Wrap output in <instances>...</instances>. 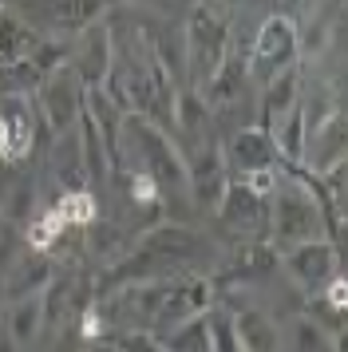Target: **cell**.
Returning a JSON list of instances; mask_svg holds the SVG:
<instances>
[{
	"instance_id": "obj_4",
	"label": "cell",
	"mask_w": 348,
	"mask_h": 352,
	"mask_svg": "<svg viewBox=\"0 0 348 352\" xmlns=\"http://www.w3.org/2000/svg\"><path fill=\"white\" fill-rule=\"evenodd\" d=\"M115 0H28V4H8L12 12L28 20L44 40H72L87 24L103 20Z\"/></svg>"
},
{
	"instance_id": "obj_2",
	"label": "cell",
	"mask_w": 348,
	"mask_h": 352,
	"mask_svg": "<svg viewBox=\"0 0 348 352\" xmlns=\"http://www.w3.org/2000/svg\"><path fill=\"white\" fill-rule=\"evenodd\" d=\"M273 198H269V238L277 245H293V241L309 238H329V222H325V206L316 190L309 186V178L301 175V182L281 178L273 182Z\"/></svg>"
},
{
	"instance_id": "obj_17",
	"label": "cell",
	"mask_w": 348,
	"mask_h": 352,
	"mask_svg": "<svg viewBox=\"0 0 348 352\" xmlns=\"http://www.w3.org/2000/svg\"><path fill=\"white\" fill-rule=\"evenodd\" d=\"M234 333H237V344L241 349H277L281 344L277 324L261 309H241V313H234Z\"/></svg>"
},
{
	"instance_id": "obj_22",
	"label": "cell",
	"mask_w": 348,
	"mask_h": 352,
	"mask_svg": "<svg viewBox=\"0 0 348 352\" xmlns=\"http://www.w3.org/2000/svg\"><path fill=\"white\" fill-rule=\"evenodd\" d=\"M32 210H36V182H16L12 190H8V202H4V218L8 222H28L32 218Z\"/></svg>"
},
{
	"instance_id": "obj_15",
	"label": "cell",
	"mask_w": 348,
	"mask_h": 352,
	"mask_svg": "<svg viewBox=\"0 0 348 352\" xmlns=\"http://www.w3.org/2000/svg\"><path fill=\"white\" fill-rule=\"evenodd\" d=\"M56 277V261L44 250H28V254H16L8 273H4V293L20 297V293H40Z\"/></svg>"
},
{
	"instance_id": "obj_13",
	"label": "cell",
	"mask_w": 348,
	"mask_h": 352,
	"mask_svg": "<svg viewBox=\"0 0 348 352\" xmlns=\"http://www.w3.org/2000/svg\"><path fill=\"white\" fill-rule=\"evenodd\" d=\"M214 305V285L202 281V277H186V281H166V293H162V305H158V324H178V320L194 317V313H206Z\"/></svg>"
},
{
	"instance_id": "obj_16",
	"label": "cell",
	"mask_w": 348,
	"mask_h": 352,
	"mask_svg": "<svg viewBox=\"0 0 348 352\" xmlns=\"http://www.w3.org/2000/svg\"><path fill=\"white\" fill-rule=\"evenodd\" d=\"M297 96H301L297 67H285V72H277L273 80H265V96H261V123H257V127H269L277 115H285L293 103H297Z\"/></svg>"
},
{
	"instance_id": "obj_1",
	"label": "cell",
	"mask_w": 348,
	"mask_h": 352,
	"mask_svg": "<svg viewBox=\"0 0 348 352\" xmlns=\"http://www.w3.org/2000/svg\"><path fill=\"white\" fill-rule=\"evenodd\" d=\"M119 146H127L139 159V170L151 175V182L158 186V198L186 190V159L174 146L171 135L162 127H155V119H146L139 111H127L123 115V143Z\"/></svg>"
},
{
	"instance_id": "obj_20",
	"label": "cell",
	"mask_w": 348,
	"mask_h": 352,
	"mask_svg": "<svg viewBox=\"0 0 348 352\" xmlns=\"http://www.w3.org/2000/svg\"><path fill=\"white\" fill-rule=\"evenodd\" d=\"M293 349H336V336L329 333V329H320L313 317H297L293 320Z\"/></svg>"
},
{
	"instance_id": "obj_23",
	"label": "cell",
	"mask_w": 348,
	"mask_h": 352,
	"mask_svg": "<svg viewBox=\"0 0 348 352\" xmlns=\"http://www.w3.org/2000/svg\"><path fill=\"white\" fill-rule=\"evenodd\" d=\"M4 301H8V293H4V277H0V309H4Z\"/></svg>"
},
{
	"instance_id": "obj_19",
	"label": "cell",
	"mask_w": 348,
	"mask_h": 352,
	"mask_svg": "<svg viewBox=\"0 0 348 352\" xmlns=\"http://www.w3.org/2000/svg\"><path fill=\"white\" fill-rule=\"evenodd\" d=\"M158 349H198L210 352V324H206V313H194V317L171 324L166 333H158Z\"/></svg>"
},
{
	"instance_id": "obj_6",
	"label": "cell",
	"mask_w": 348,
	"mask_h": 352,
	"mask_svg": "<svg viewBox=\"0 0 348 352\" xmlns=\"http://www.w3.org/2000/svg\"><path fill=\"white\" fill-rule=\"evenodd\" d=\"M44 119L28 91H0V162H24L40 143Z\"/></svg>"
},
{
	"instance_id": "obj_21",
	"label": "cell",
	"mask_w": 348,
	"mask_h": 352,
	"mask_svg": "<svg viewBox=\"0 0 348 352\" xmlns=\"http://www.w3.org/2000/svg\"><path fill=\"white\" fill-rule=\"evenodd\" d=\"M206 324H210V349H230L237 352V333H234V313L226 309H206Z\"/></svg>"
},
{
	"instance_id": "obj_24",
	"label": "cell",
	"mask_w": 348,
	"mask_h": 352,
	"mask_svg": "<svg viewBox=\"0 0 348 352\" xmlns=\"http://www.w3.org/2000/svg\"><path fill=\"white\" fill-rule=\"evenodd\" d=\"M226 4H234V8H237V4H246V0H226Z\"/></svg>"
},
{
	"instance_id": "obj_18",
	"label": "cell",
	"mask_w": 348,
	"mask_h": 352,
	"mask_svg": "<svg viewBox=\"0 0 348 352\" xmlns=\"http://www.w3.org/2000/svg\"><path fill=\"white\" fill-rule=\"evenodd\" d=\"M210 123V103L202 99L198 87H186V91H174V107H171V127H182L190 139H198Z\"/></svg>"
},
{
	"instance_id": "obj_8",
	"label": "cell",
	"mask_w": 348,
	"mask_h": 352,
	"mask_svg": "<svg viewBox=\"0 0 348 352\" xmlns=\"http://www.w3.org/2000/svg\"><path fill=\"white\" fill-rule=\"evenodd\" d=\"M285 273L297 281L305 293H320L332 277L340 273V250L332 238H309L285 245Z\"/></svg>"
},
{
	"instance_id": "obj_5",
	"label": "cell",
	"mask_w": 348,
	"mask_h": 352,
	"mask_svg": "<svg viewBox=\"0 0 348 352\" xmlns=\"http://www.w3.org/2000/svg\"><path fill=\"white\" fill-rule=\"evenodd\" d=\"M297 56H301V32L293 16L273 12L250 40V80L257 83L273 80L277 72L297 64Z\"/></svg>"
},
{
	"instance_id": "obj_9",
	"label": "cell",
	"mask_w": 348,
	"mask_h": 352,
	"mask_svg": "<svg viewBox=\"0 0 348 352\" xmlns=\"http://www.w3.org/2000/svg\"><path fill=\"white\" fill-rule=\"evenodd\" d=\"M72 40L76 44L67 52V67L79 76L83 87H99V83L107 80L111 64H115V32H111L103 20H95V24H87Z\"/></svg>"
},
{
	"instance_id": "obj_3",
	"label": "cell",
	"mask_w": 348,
	"mask_h": 352,
	"mask_svg": "<svg viewBox=\"0 0 348 352\" xmlns=\"http://www.w3.org/2000/svg\"><path fill=\"white\" fill-rule=\"evenodd\" d=\"M182 48H186V64L194 67V83L202 87L230 52V20H226V12L214 8V0H194L190 4Z\"/></svg>"
},
{
	"instance_id": "obj_11",
	"label": "cell",
	"mask_w": 348,
	"mask_h": 352,
	"mask_svg": "<svg viewBox=\"0 0 348 352\" xmlns=\"http://www.w3.org/2000/svg\"><path fill=\"white\" fill-rule=\"evenodd\" d=\"M214 214H221V222L230 230L246 234V238H257V234L269 230V194H257L250 182H234L230 178V186H226Z\"/></svg>"
},
{
	"instance_id": "obj_10",
	"label": "cell",
	"mask_w": 348,
	"mask_h": 352,
	"mask_svg": "<svg viewBox=\"0 0 348 352\" xmlns=\"http://www.w3.org/2000/svg\"><path fill=\"white\" fill-rule=\"evenodd\" d=\"M230 186V166L221 159L218 143L198 146L194 155L186 159V194L198 210H218L221 194Z\"/></svg>"
},
{
	"instance_id": "obj_7",
	"label": "cell",
	"mask_w": 348,
	"mask_h": 352,
	"mask_svg": "<svg viewBox=\"0 0 348 352\" xmlns=\"http://www.w3.org/2000/svg\"><path fill=\"white\" fill-rule=\"evenodd\" d=\"M83 91L87 87L79 83V76L67 64H60L56 72H47L44 80L36 83V96H32L36 111L44 119V127L56 131V135L76 127L79 111H83Z\"/></svg>"
},
{
	"instance_id": "obj_14",
	"label": "cell",
	"mask_w": 348,
	"mask_h": 352,
	"mask_svg": "<svg viewBox=\"0 0 348 352\" xmlns=\"http://www.w3.org/2000/svg\"><path fill=\"white\" fill-rule=\"evenodd\" d=\"M4 329H8V344L28 349L44 333V293H20L4 301Z\"/></svg>"
},
{
	"instance_id": "obj_12",
	"label": "cell",
	"mask_w": 348,
	"mask_h": 352,
	"mask_svg": "<svg viewBox=\"0 0 348 352\" xmlns=\"http://www.w3.org/2000/svg\"><path fill=\"white\" fill-rule=\"evenodd\" d=\"M221 159L226 166L234 170V175H253V170H269V166H277V146L269 139L265 127H241L234 131L230 139H226V151H221Z\"/></svg>"
}]
</instances>
